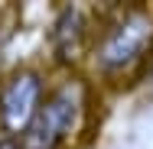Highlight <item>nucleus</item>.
Masks as SVG:
<instances>
[{"label":"nucleus","mask_w":153,"mask_h":149,"mask_svg":"<svg viewBox=\"0 0 153 149\" xmlns=\"http://www.w3.org/2000/svg\"><path fill=\"white\" fill-rule=\"evenodd\" d=\"M153 52V13L147 7H130L117 13L104 29L94 36L91 55L101 75L117 78L124 71L137 68Z\"/></svg>","instance_id":"f257e3e1"},{"label":"nucleus","mask_w":153,"mask_h":149,"mask_svg":"<svg viewBox=\"0 0 153 149\" xmlns=\"http://www.w3.org/2000/svg\"><path fill=\"white\" fill-rule=\"evenodd\" d=\"M88 107V88L82 78H62L56 88L46 91L39 114L30 130L13 143V149H59L78 130L82 114Z\"/></svg>","instance_id":"f03ea898"},{"label":"nucleus","mask_w":153,"mask_h":149,"mask_svg":"<svg viewBox=\"0 0 153 149\" xmlns=\"http://www.w3.org/2000/svg\"><path fill=\"white\" fill-rule=\"evenodd\" d=\"M49 42H52V52L62 65H75V62L85 55L88 42H91V29H88V16L85 10L78 7H62L52 32H49Z\"/></svg>","instance_id":"20e7f679"},{"label":"nucleus","mask_w":153,"mask_h":149,"mask_svg":"<svg viewBox=\"0 0 153 149\" xmlns=\"http://www.w3.org/2000/svg\"><path fill=\"white\" fill-rule=\"evenodd\" d=\"M46 97V81L36 68H20L0 81V133L16 143L26 130L33 117L39 114Z\"/></svg>","instance_id":"7ed1b4c3"}]
</instances>
